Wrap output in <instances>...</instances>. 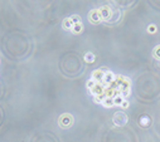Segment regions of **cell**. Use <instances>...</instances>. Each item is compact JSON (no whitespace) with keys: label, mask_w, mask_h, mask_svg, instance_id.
Segmentation results:
<instances>
[{"label":"cell","mask_w":160,"mask_h":142,"mask_svg":"<svg viewBox=\"0 0 160 142\" xmlns=\"http://www.w3.org/2000/svg\"><path fill=\"white\" fill-rule=\"evenodd\" d=\"M148 32H149L150 34H154L155 32H156V26H155V25H150L149 28H148Z\"/></svg>","instance_id":"cell-10"},{"label":"cell","mask_w":160,"mask_h":142,"mask_svg":"<svg viewBox=\"0 0 160 142\" xmlns=\"http://www.w3.org/2000/svg\"><path fill=\"white\" fill-rule=\"evenodd\" d=\"M82 29H83V25H82L81 21H79V23H76V24L73 25L72 32H73L74 34H78V33H81V32H82Z\"/></svg>","instance_id":"cell-6"},{"label":"cell","mask_w":160,"mask_h":142,"mask_svg":"<svg viewBox=\"0 0 160 142\" xmlns=\"http://www.w3.org/2000/svg\"><path fill=\"white\" fill-rule=\"evenodd\" d=\"M112 121L116 126H124L127 123V116L124 112H116L112 118Z\"/></svg>","instance_id":"cell-1"},{"label":"cell","mask_w":160,"mask_h":142,"mask_svg":"<svg viewBox=\"0 0 160 142\" xmlns=\"http://www.w3.org/2000/svg\"><path fill=\"white\" fill-rule=\"evenodd\" d=\"M100 14H101V18H102V20H106V21H109L111 19V16H112V10L109 8V6H104V8H101L100 9Z\"/></svg>","instance_id":"cell-3"},{"label":"cell","mask_w":160,"mask_h":142,"mask_svg":"<svg viewBox=\"0 0 160 142\" xmlns=\"http://www.w3.org/2000/svg\"><path fill=\"white\" fill-rule=\"evenodd\" d=\"M84 60H86L87 63H92V62L95 60V54H93V53H87V54L84 55Z\"/></svg>","instance_id":"cell-7"},{"label":"cell","mask_w":160,"mask_h":142,"mask_svg":"<svg viewBox=\"0 0 160 142\" xmlns=\"http://www.w3.org/2000/svg\"><path fill=\"white\" fill-rule=\"evenodd\" d=\"M74 24H76V23L73 21L72 18H67V19H64V21H63V28L66 30H72Z\"/></svg>","instance_id":"cell-5"},{"label":"cell","mask_w":160,"mask_h":142,"mask_svg":"<svg viewBox=\"0 0 160 142\" xmlns=\"http://www.w3.org/2000/svg\"><path fill=\"white\" fill-rule=\"evenodd\" d=\"M140 123H141V126H144V127L149 126V125H150V118H149V117H146V116H144L143 118L140 119Z\"/></svg>","instance_id":"cell-8"},{"label":"cell","mask_w":160,"mask_h":142,"mask_svg":"<svg viewBox=\"0 0 160 142\" xmlns=\"http://www.w3.org/2000/svg\"><path fill=\"white\" fill-rule=\"evenodd\" d=\"M72 123H73V117L68 113H64L63 116L59 118V125L63 128H67L69 126H72Z\"/></svg>","instance_id":"cell-2"},{"label":"cell","mask_w":160,"mask_h":142,"mask_svg":"<svg viewBox=\"0 0 160 142\" xmlns=\"http://www.w3.org/2000/svg\"><path fill=\"white\" fill-rule=\"evenodd\" d=\"M121 107H122V108L129 107V102H127V101H124V102H122V104H121Z\"/></svg>","instance_id":"cell-11"},{"label":"cell","mask_w":160,"mask_h":142,"mask_svg":"<svg viewBox=\"0 0 160 142\" xmlns=\"http://www.w3.org/2000/svg\"><path fill=\"white\" fill-rule=\"evenodd\" d=\"M88 19H90L92 23H97V21H100L102 20V18H101V14H100V10H95V11H92L90 15H88Z\"/></svg>","instance_id":"cell-4"},{"label":"cell","mask_w":160,"mask_h":142,"mask_svg":"<svg viewBox=\"0 0 160 142\" xmlns=\"http://www.w3.org/2000/svg\"><path fill=\"white\" fill-rule=\"evenodd\" d=\"M153 55H154L156 59H159V60H160V45H158V47L153 50Z\"/></svg>","instance_id":"cell-9"}]
</instances>
